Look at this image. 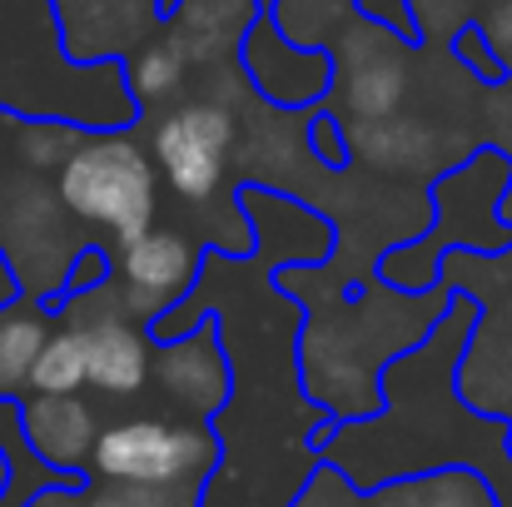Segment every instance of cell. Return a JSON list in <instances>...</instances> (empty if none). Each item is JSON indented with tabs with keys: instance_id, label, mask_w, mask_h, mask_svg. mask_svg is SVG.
Returning a JSON list of instances; mask_svg holds the SVG:
<instances>
[{
	"instance_id": "4316f807",
	"label": "cell",
	"mask_w": 512,
	"mask_h": 507,
	"mask_svg": "<svg viewBox=\"0 0 512 507\" xmlns=\"http://www.w3.org/2000/svg\"><path fill=\"white\" fill-rule=\"evenodd\" d=\"M80 493H85V483H65V488H45V493H35L25 507H75L80 503Z\"/></svg>"
},
{
	"instance_id": "277c9868",
	"label": "cell",
	"mask_w": 512,
	"mask_h": 507,
	"mask_svg": "<svg viewBox=\"0 0 512 507\" xmlns=\"http://www.w3.org/2000/svg\"><path fill=\"white\" fill-rule=\"evenodd\" d=\"M70 214L55 194V184H40L35 174L0 179V259L10 264L25 299L55 304L65 289V274L85 244L65 239Z\"/></svg>"
},
{
	"instance_id": "44dd1931",
	"label": "cell",
	"mask_w": 512,
	"mask_h": 507,
	"mask_svg": "<svg viewBox=\"0 0 512 507\" xmlns=\"http://www.w3.org/2000/svg\"><path fill=\"white\" fill-rule=\"evenodd\" d=\"M304 140H309V160L324 165L329 174L353 165V150H348V120L334 110H314L304 120Z\"/></svg>"
},
{
	"instance_id": "d6a6232c",
	"label": "cell",
	"mask_w": 512,
	"mask_h": 507,
	"mask_svg": "<svg viewBox=\"0 0 512 507\" xmlns=\"http://www.w3.org/2000/svg\"><path fill=\"white\" fill-rule=\"evenodd\" d=\"M259 5H264V10H269V5H274V0H259Z\"/></svg>"
},
{
	"instance_id": "cb8c5ba5",
	"label": "cell",
	"mask_w": 512,
	"mask_h": 507,
	"mask_svg": "<svg viewBox=\"0 0 512 507\" xmlns=\"http://www.w3.org/2000/svg\"><path fill=\"white\" fill-rule=\"evenodd\" d=\"M453 55L473 70V80H483V85H508V75H503V65H498V55L488 50V40L478 35V25L468 20L458 35H453Z\"/></svg>"
},
{
	"instance_id": "d6986e66",
	"label": "cell",
	"mask_w": 512,
	"mask_h": 507,
	"mask_svg": "<svg viewBox=\"0 0 512 507\" xmlns=\"http://www.w3.org/2000/svg\"><path fill=\"white\" fill-rule=\"evenodd\" d=\"M80 388H85V334H80V324L50 329L35 368H30L25 393H80Z\"/></svg>"
},
{
	"instance_id": "7a4b0ae2",
	"label": "cell",
	"mask_w": 512,
	"mask_h": 507,
	"mask_svg": "<svg viewBox=\"0 0 512 507\" xmlns=\"http://www.w3.org/2000/svg\"><path fill=\"white\" fill-rule=\"evenodd\" d=\"M55 194L70 219L90 224L110 244H130L155 229L160 169L130 130H95L55 169Z\"/></svg>"
},
{
	"instance_id": "4fadbf2b",
	"label": "cell",
	"mask_w": 512,
	"mask_h": 507,
	"mask_svg": "<svg viewBox=\"0 0 512 507\" xmlns=\"http://www.w3.org/2000/svg\"><path fill=\"white\" fill-rule=\"evenodd\" d=\"M259 15H264L259 0H174L160 30L189 60V70H219L239 60V45Z\"/></svg>"
},
{
	"instance_id": "1f68e13d",
	"label": "cell",
	"mask_w": 512,
	"mask_h": 507,
	"mask_svg": "<svg viewBox=\"0 0 512 507\" xmlns=\"http://www.w3.org/2000/svg\"><path fill=\"white\" fill-rule=\"evenodd\" d=\"M0 120H5V115H0ZM0 150H5V130H0Z\"/></svg>"
},
{
	"instance_id": "83f0119b",
	"label": "cell",
	"mask_w": 512,
	"mask_h": 507,
	"mask_svg": "<svg viewBox=\"0 0 512 507\" xmlns=\"http://www.w3.org/2000/svg\"><path fill=\"white\" fill-rule=\"evenodd\" d=\"M75 507H125V498H120L115 488H100V493H80Z\"/></svg>"
},
{
	"instance_id": "2e32d148",
	"label": "cell",
	"mask_w": 512,
	"mask_h": 507,
	"mask_svg": "<svg viewBox=\"0 0 512 507\" xmlns=\"http://www.w3.org/2000/svg\"><path fill=\"white\" fill-rule=\"evenodd\" d=\"M50 338V304L10 299L0 309V398H20L30 388V368Z\"/></svg>"
},
{
	"instance_id": "5bb4252c",
	"label": "cell",
	"mask_w": 512,
	"mask_h": 507,
	"mask_svg": "<svg viewBox=\"0 0 512 507\" xmlns=\"http://www.w3.org/2000/svg\"><path fill=\"white\" fill-rule=\"evenodd\" d=\"M433 130L423 120H403V115H388V120H353L348 125V150L353 160L373 169H388V174H418L428 169L433 155Z\"/></svg>"
},
{
	"instance_id": "f546056e",
	"label": "cell",
	"mask_w": 512,
	"mask_h": 507,
	"mask_svg": "<svg viewBox=\"0 0 512 507\" xmlns=\"http://www.w3.org/2000/svg\"><path fill=\"white\" fill-rule=\"evenodd\" d=\"M498 448H503V463L512 468V423H503V438H498Z\"/></svg>"
},
{
	"instance_id": "9a60e30c",
	"label": "cell",
	"mask_w": 512,
	"mask_h": 507,
	"mask_svg": "<svg viewBox=\"0 0 512 507\" xmlns=\"http://www.w3.org/2000/svg\"><path fill=\"white\" fill-rule=\"evenodd\" d=\"M368 507H498L493 483L473 468H438L368 493Z\"/></svg>"
},
{
	"instance_id": "5b68a950",
	"label": "cell",
	"mask_w": 512,
	"mask_h": 507,
	"mask_svg": "<svg viewBox=\"0 0 512 507\" xmlns=\"http://www.w3.org/2000/svg\"><path fill=\"white\" fill-rule=\"evenodd\" d=\"M239 150V120L219 100H184L155 120L150 135V160L170 194L189 209H204L219 199L224 174Z\"/></svg>"
},
{
	"instance_id": "6da1fadb",
	"label": "cell",
	"mask_w": 512,
	"mask_h": 507,
	"mask_svg": "<svg viewBox=\"0 0 512 507\" xmlns=\"http://www.w3.org/2000/svg\"><path fill=\"white\" fill-rule=\"evenodd\" d=\"M0 115L75 130H135L140 105L120 60H70L55 0H0Z\"/></svg>"
},
{
	"instance_id": "4dcf8cb0",
	"label": "cell",
	"mask_w": 512,
	"mask_h": 507,
	"mask_svg": "<svg viewBox=\"0 0 512 507\" xmlns=\"http://www.w3.org/2000/svg\"><path fill=\"white\" fill-rule=\"evenodd\" d=\"M5 488H10V463H5V453H0V498H5Z\"/></svg>"
},
{
	"instance_id": "d4e9b609",
	"label": "cell",
	"mask_w": 512,
	"mask_h": 507,
	"mask_svg": "<svg viewBox=\"0 0 512 507\" xmlns=\"http://www.w3.org/2000/svg\"><path fill=\"white\" fill-rule=\"evenodd\" d=\"M209 483H165V488H130L120 493L125 507H204Z\"/></svg>"
},
{
	"instance_id": "e0dca14e",
	"label": "cell",
	"mask_w": 512,
	"mask_h": 507,
	"mask_svg": "<svg viewBox=\"0 0 512 507\" xmlns=\"http://www.w3.org/2000/svg\"><path fill=\"white\" fill-rule=\"evenodd\" d=\"M120 65H125V85H130L140 115H145L150 105L174 100V95L184 90V80H189V60L174 50L165 35H150V40H145L140 50H130Z\"/></svg>"
},
{
	"instance_id": "3957f363",
	"label": "cell",
	"mask_w": 512,
	"mask_h": 507,
	"mask_svg": "<svg viewBox=\"0 0 512 507\" xmlns=\"http://www.w3.org/2000/svg\"><path fill=\"white\" fill-rule=\"evenodd\" d=\"M224 438L214 423H170V418H120L100 428L85 478L115 493L165 488V483H209L219 473Z\"/></svg>"
},
{
	"instance_id": "ac0fdd59",
	"label": "cell",
	"mask_w": 512,
	"mask_h": 507,
	"mask_svg": "<svg viewBox=\"0 0 512 507\" xmlns=\"http://www.w3.org/2000/svg\"><path fill=\"white\" fill-rule=\"evenodd\" d=\"M274 25L294 40V45H319L329 50L339 40V30L358 15V0H274L269 5Z\"/></svg>"
},
{
	"instance_id": "f1b7e54d",
	"label": "cell",
	"mask_w": 512,
	"mask_h": 507,
	"mask_svg": "<svg viewBox=\"0 0 512 507\" xmlns=\"http://www.w3.org/2000/svg\"><path fill=\"white\" fill-rule=\"evenodd\" d=\"M498 219H503V229H512V179H508V189L498 194Z\"/></svg>"
},
{
	"instance_id": "8992f818",
	"label": "cell",
	"mask_w": 512,
	"mask_h": 507,
	"mask_svg": "<svg viewBox=\"0 0 512 507\" xmlns=\"http://www.w3.org/2000/svg\"><path fill=\"white\" fill-rule=\"evenodd\" d=\"M150 383L184 413V423H219L234 403V358L224 343V319L209 309L184 334L155 338Z\"/></svg>"
},
{
	"instance_id": "ba28073f",
	"label": "cell",
	"mask_w": 512,
	"mask_h": 507,
	"mask_svg": "<svg viewBox=\"0 0 512 507\" xmlns=\"http://www.w3.org/2000/svg\"><path fill=\"white\" fill-rule=\"evenodd\" d=\"M334 55V90H339L343 120H388L403 110L408 95V55H403V35L353 15L339 30V40L329 45Z\"/></svg>"
},
{
	"instance_id": "ffe728a7",
	"label": "cell",
	"mask_w": 512,
	"mask_h": 507,
	"mask_svg": "<svg viewBox=\"0 0 512 507\" xmlns=\"http://www.w3.org/2000/svg\"><path fill=\"white\" fill-rule=\"evenodd\" d=\"M85 135H90V130H75V125H65V120H15V155H20V165L30 169V174L60 169L75 155V145H80Z\"/></svg>"
},
{
	"instance_id": "603a6c76",
	"label": "cell",
	"mask_w": 512,
	"mask_h": 507,
	"mask_svg": "<svg viewBox=\"0 0 512 507\" xmlns=\"http://www.w3.org/2000/svg\"><path fill=\"white\" fill-rule=\"evenodd\" d=\"M473 25H478V35L488 40V50L498 55L503 75L512 80V0H478Z\"/></svg>"
},
{
	"instance_id": "484cf974",
	"label": "cell",
	"mask_w": 512,
	"mask_h": 507,
	"mask_svg": "<svg viewBox=\"0 0 512 507\" xmlns=\"http://www.w3.org/2000/svg\"><path fill=\"white\" fill-rule=\"evenodd\" d=\"M358 15H368V20H378V25L398 30L403 40H413V25H408V10H403V0H358Z\"/></svg>"
},
{
	"instance_id": "30bf717a",
	"label": "cell",
	"mask_w": 512,
	"mask_h": 507,
	"mask_svg": "<svg viewBox=\"0 0 512 507\" xmlns=\"http://www.w3.org/2000/svg\"><path fill=\"white\" fill-rule=\"evenodd\" d=\"M20 433L55 478L90 483L85 468L100 438V418L85 393H20Z\"/></svg>"
},
{
	"instance_id": "7402d4cb",
	"label": "cell",
	"mask_w": 512,
	"mask_h": 507,
	"mask_svg": "<svg viewBox=\"0 0 512 507\" xmlns=\"http://www.w3.org/2000/svg\"><path fill=\"white\" fill-rule=\"evenodd\" d=\"M289 507H368V493L353 488L334 463H314L304 488L289 498Z\"/></svg>"
},
{
	"instance_id": "52a82bcc",
	"label": "cell",
	"mask_w": 512,
	"mask_h": 507,
	"mask_svg": "<svg viewBox=\"0 0 512 507\" xmlns=\"http://www.w3.org/2000/svg\"><path fill=\"white\" fill-rule=\"evenodd\" d=\"M239 75L249 85V95L269 110H289V115H314L324 110V100L334 95V55L319 45H294L274 15L264 10L244 45H239Z\"/></svg>"
},
{
	"instance_id": "9c48e42d",
	"label": "cell",
	"mask_w": 512,
	"mask_h": 507,
	"mask_svg": "<svg viewBox=\"0 0 512 507\" xmlns=\"http://www.w3.org/2000/svg\"><path fill=\"white\" fill-rule=\"evenodd\" d=\"M204 249L179 229H145L140 239L120 244L115 259V304L135 319V324H155L165 319L179 299L194 294L199 274H204Z\"/></svg>"
},
{
	"instance_id": "8fae6325",
	"label": "cell",
	"mask_w": 512,
	"mask_h": 507,
	"mask_svg": "<svg viewBox=\"0 0 512 507\" xmlns=\"http://www.w3.org/2000/svg\"><path fill=\"white\" fill-rule=\"evenodd\" d=\"M70 60H125L160 30V0H55Z\"/></svg>"
},
{
	"instance_id": "7c38bea8",
	"label": "cell",
	"mask_w": 512,
	"mask_h": 507,
	"mask_svg": "<svg viewBox=\"0 0 512 507\" xmlns=\"http://www.w3.org/2000/svg\"><path fill=\"white\" fill-rule=\"evenodd\" d=\"M85 334V388L105 398H140L150 388V358L155 338L145 324H135L120 304L110 314H75Z\"/></svg>"
}]
</instances>
